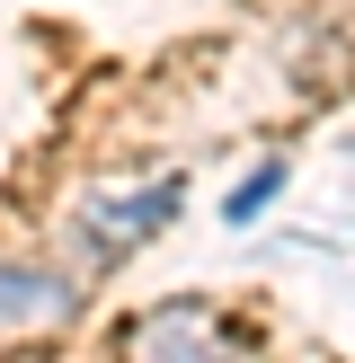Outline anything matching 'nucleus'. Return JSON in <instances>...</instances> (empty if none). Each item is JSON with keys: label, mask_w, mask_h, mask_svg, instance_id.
<instances>
[{"label": "nucleus", "mask_w": 355, "mask_h": 363, "mask_svg": "<svg viewBox=\"0 0 355 363\" xmlns=\"http://www.w3.org/2000/svg\"><path fill=\"white\" fill-rule=\"evenodd\" d=\"M178 213H187V177H151V186H133V195H89L80 204V248L106 257V266H124L142 240H160Z\"/></svg>", "instance_id": "f257e3e1"}, {"label": "nucleus", "mask_w": 355, "mask_h": 363, "mask_svg": "<svg viewBox=\"0 0 355 363\" xmlns=\"http://www.w3.org/2000/svg\"><path fill=\"white\" fill-rule=\"evenodd\" d=\"M240 319L222 311V301H204V293H178V301H151L142 319H124V354H151V363H169V354H240Z\"/></svg>", "instance_id": "f03ea898"}, {"label": "nucleus", "mask_w": 355, "mask_h": 363, "mask_svg": "<svg viewBox=\"0 0 355 363\" xmlns=\"http://www.w3.org/2000/svg\"><path fill=\"white\" fill-rule=\"evenodd\" d=\"M80 319V284L53 275V266L0 257V337H53Z\"/></svg>", "instance_id": "7ed1b4c3"}, {"label": "nucleus", "mask_w": 355, "mask_h": 363, "mask_svg": "<svg viewBox=\"0 0 355 363\" xmlns=\"http://www.w3.org/2000/svg\"><path fill=\"white\" fill-rule=\"evenodd\" d=\"M275 195H284V160H266L258 177H240V186H231V204H222V222H231V230H248V222H258L266 204H275Z\"/></svg>", "instance_id": "20e7f679"}]
</instances>
